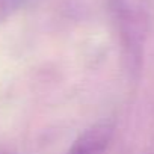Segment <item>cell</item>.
<instances>
[{"mask_svg": "<svg viewBox=\"0 0 154 154\" xmlns=\"http://www.w3.org/2000/svg\"><path fill=\"white\" fill-rule=\"evenodd\" d=\"M30 0H0V24L6 23L12 15L21 11Z\"/></svg>", "mask_w": 154, "mask_h": 154, "instance_id": "cell-3", "label": "cell"}, {"mask_svg": "<svg viewBox=\"0 0 154 154\" xmlns=\"http://www.w3.org/2000/svg\"><path fill=\"white\" fill-rule=\"evenodd\" d=\"M113 134L110 122H97L77 137L65 154H106Z\"/></svg>", "mask_w": 154, "mask_h": 154, "instance_id": "cell-2", "label": "cell"}, {"mask_svg": "<svg viewBox=\"0 0 154 154\" xmlns=\"http://www.w3.org/2000/svg\"><path fill=\"white\" fill-rule=\"evenodd\" d=\"M112 9L128 66L137 71L148 36L149 0H112Z\"/></svg>", "mask_w": 154, "mask_h": 154, "instance_id": "cell-1", "label": "cell"}, {"mask_svg": "<svg viewBox=\"0 0 154 154\" xmlns=\"http://www.w3.org/2000/svg\"><path fill=\"white\" fill-rule=\"evenodd\" d=\"M0 154H12V152H9V151H0Z\"/></svg>", "mask_w": 154, "mask_h": 154, "instance_id": "cell-4", "label": "cell"}]
</instances>
